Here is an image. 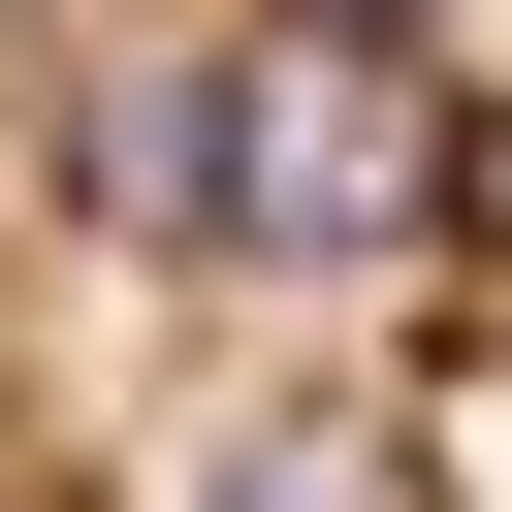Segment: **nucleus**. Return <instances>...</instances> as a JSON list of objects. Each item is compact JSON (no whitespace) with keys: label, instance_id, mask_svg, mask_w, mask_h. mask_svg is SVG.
<instances>
[{"label":"nucleus","instance_id":"1","mask_svg":"<svg viewBox=\"0 0 512 512\" xmlns=\"http://www.w3.org/2000/svg\"><path fill=\"white\" fill-rule=\"evenodd\" d=\"M0 512H512V0H0Z\"/></svg>","mask_w":512,"mask_h":512}]
</instances>
